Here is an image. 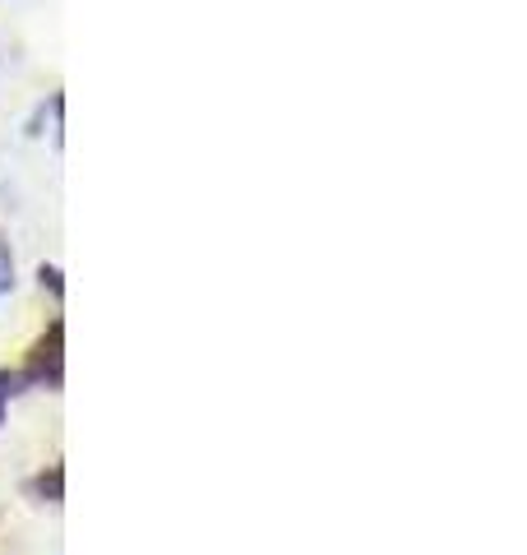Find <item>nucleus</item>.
<instances>
[{
    "label": "nucleus",
    "mask_w": 527,
    "mask_h": 555,
    "mask_svg": "<svg viewBox=\"0 0 527 555\" xmlns=\"http://www.w3.org/2000/svg\"><path fill=\"white\" fill-rule=\"evenodd\" d=\"M24 500L56 509L61 500H65V467H61V463H47V467H38L33 477H24Z\"/></svg>",
    "instance_id": "f03ea898"
},
{
    "label": "nucleus",
    "mask_w": 527,
    "mask_h": 555,
    "mask_svg": "<svg viewBox=\"0 0 527 555\" xmlns=\"http://www.w3.org/2000/svg\"><path fill=\"white\" fill-rule=\"evenodd\" d=\"M14 283H20V273H14V246H10V236L0 232V301L14 292Z\"/></svg>",
    "instance_id": "20e7f679"
},
{
    "label": "nucleus",
    "mask_w": 527,
    "mask_h": 555,
    "mask_svg": "<svg viewBox=\"0 0 527 555\" xmlns=\"http://www.w3.org/2000/svg\"><path fill=\"white\" fill-rule=\"evenodd\" d=\"M24 379H28V389H51V393H61L65 385V320L56 315L38 338H33L28 347V357H24Z\"/></svg>",
    "instance_id": "f257e3e1"
},
{
    "label": "nucleus",
    "mask_w": 527,
    "mask_h": 555,
    "mask_svg": "<svg viewBox=\"0 0 527 555\" xmlns=\"http://www.w3.org/2000/svg\"><path fill=\"white\" fill-rule=\"evenodd\" d=\"M20 393H28V379H24V371L20 366H0V426H5V416H10V403Z\"/></svg>",
    "instance_id": "7ed1b4c3"
},
{
    "label": "nucleus",
    "mask_w": 527,
    "mask_h": 555,
    "mask_svg": "<svg viewBox=\"0 0 527 555\" xmlns=\"http://www.w3.org/2000/svg\"><path fill=\"white\" fill-rule=\"evenodd\" d=\"M38 283L51 292V297H65V283H61V264H38Z\"/></svg>",
    "instance_id": "39448f33"
}]
</instances>
